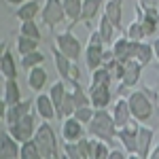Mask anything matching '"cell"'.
Listing matches in <instances>:
<instances>
[{"mask_svg": "<svg viewBox=\"0 0 159 159\" xmlns=\"http://www.w3.org/2000/svg\"><path fill=\"white\" fill-rule=\"evenodd\" d=\"M140 74H142V64L138 60H127L123 64V74H121V81H119V87H117V91L123 93L127 87H134L138 81H140Z\"/></svg>", "mask_w": 159, "mask_h": 159, "instance_id": "ba28073f", "label": "cell"}, {"mask_svg": "<svg viewBox=\"0 0 159 159\" xmlns=\"http://www.w3.org/2000/svg\"><path fill=\"white\" fill-rule=\"evenodd\" d=\"M110 117H112V121H115L117 127H123V125H127V123H129L132 112H129V106H127V98H119L117 102H115Z\"/></svg>", "mask_w": 159, "mask_h": 159, "instance_id": "2e32d148", "label": "cell"}, {"mask_svg": "<svg viewBox=\"0 0 159 159\" xmlns=\"http://www.w3.org/2000/svg\"><path fill=\"white\" fill-rule=\"evenodd\" d=\"M36 49H38V40L19 34V38H17V53H19V55H25V53L36 51Z\"/></svg>", "mask_w": 159, "mask_h": 159, "instance_id": "4dcf8cb0", "label": "cell"}, {"mask_svg": "<svg viewBox=\"0 0 159 159\" xmlns=\"http://www.w3.org/2000/svg\"><path fill=\"white\" fill-rule=\"evenodd\" d=\"M61 7H64V13H66V17H68V30L74 28V24L81 19V9H83V0H61Z\"/></svg>", "mask_w": 159, "mask_h": 159, "instance_id": "44dd1931", "label": "cell"}, {"mask_svg": "<svg viewBox=\"0 0 159 159\" xmlns=\"http://www.w3.org/2000/svg\"><path fill=\"white\" fill-rule=\"evenodd\" d=\"M38 13H40V7H38L36 0H25L19 4V9L15 11V17L19 21H25V19H34Z\"/></svg>", "mask_w": 159, "mask_h": 159, "instance_id": "cb8c5ba5", "label": "cell"}, {"mask_svg": "<svg viewBox=\"0 0 159 159\" xmlns=\"http://www.w3.org/2000/svg\"><path fill=\"white\" fill-rule=\"evenodd\" d=\"M87 96H89V104H91L93 108H106V106L110 104V98H112V93H110V85H106V83L89 85Z\"/></svg>", "mask_w": 159, "mask_h": 159, "instance_id": "30bf717a", "label": "cell"}, {"mask_svg": "<svg viewBox=\"0 0 159 159\" xmlns=\"http://www.w3.org/2000/svg\"><path fill=\"white\" fill-rule=\"evenodd\" d=\"M36 115L40 119H45V121H53L57 115H55V106H53V102H51L49 93H40L36 96Z\"/></svg>", "mask_w": 159, "mask_h": 159, "instance_id": "ac0fdd59", "label": "cell"}, {"mask_svg": "<svg viewBox=\"0 0 159 159\" xmlns=\"http://www.w3.org/2000/svg\"><path fill=\"white\" fill-rule=\"evenodd\" d=\"M7 2H9V4H15V7H17V4H21V2H25V0H7Z\"/></svg>", "mask_w": 159, "mask_h": 159, "instance_id": "7dc6e473", "label": "cell"}, {"mask_svg": "<svg viewBox=\"0 0 159 159\" xmlns=\"http://www.w3.org/2000/svg\"><path fill=\"white\" fill-rule=\"evenodd\" d=\"M0 157H2V153H0Z\"/></svg>", "mask_w": 159, "mask_h": 159, "instance_id": "f907efd6", "label": "cell"}, {"mask_svg": "<svg viewBox=\"0 0 159 159\" xmlns=\"http://www.w3.org/2000/svg\"><path fill=\"white\" fill-rule=\"evenodd\" d=\"M40 17L45 25H57L66 19V13H64V7H61V0H45L43 9H40Z\"/></svg>", "mask_w": 159, "mask_h": 159, "instance_id": "9c48e42d", "label": "cell"}, {"mask_svg": "<svg viewBox=\"0 0 159 159\" xmlns=\"http://www.w3.org/2000/svg\"><path fill=\"white\" fill-rule=\"evenodd\" d=\"M64 153H66V157H70V159H79V153H76V142H66Z\"/></svg>", "mask_w": 159, "mask_h": 159, "instance_id": "ab89813d", "label": "cell"}, {"mask_svg": "<svg viewBox=\"0 0 159 159\" xmlns=\"http://www.w3.org/2000/svg\"><path fill=\"white\" fill-rule=\"evenodd\" d=\"M64 93H66V83H64V81H57V83L51 85L49 98H51V102H53V106H55V115H57V108H60V104H61Z\"/></svg>", "mask_w": 159, "mask_h": 159, "instance_id": "f546056e", "label": "cell"}, {"mask_svg": "<svg viewBox=\"0 0 159 159\" xmlns=\"http://www.w3.org/2000/svg\"><path fill=\"white\" fill-rule=\"evenodd\" d=\"M34 142L38 147V153H40V159H51L57 157V138H55V132L51 129V123L45 121L40 125H36V132H34Z\"/></svg>", "mask_w": 159, "mask_h": 159, "instance_id": "7a4b0ae2", "label": "cell"}, {"mask_svg": "<svg viewBox=\"0 0 159 159\" xmlns=\"http://www.w3.org/2000/svg\"><path fill=\"white\" fill-rule=\"evenodd\" d=\"M110 81H112V76H110L106 66H98L96 70H91V85H98V83L110 85Z\"/></svg>", "mask_w": 159, "mask_h": 159, "instance_id": "e575fe53", "label": "cell"}, {"mask_svg": "<svg viewBox=\"0 0 159 159\" xmlns=\"http://www.w3.org/2000/svg\"><path fill=\"white\" fill-rule=\"evenodd\" d=\"M34 132H36V119H34V115L32 112H28L24 115L19 121H15L9 125V134L21 144L25 140H30V138H34Z\"/></svg>", "mask_w": 159, "mask_h": 159, "instance_id": "5b68a950", "label": "cell"}, {"mask_svg": "<svg viewBox=\"0 0 159 159\" xmlns=\"http://www.w3.org/2000/svg\"><path fill=\"white\" fill-rule=\"evenodd\" d=\"M87 129L93 138H98L102 142H106L108 147H115V136H117V125L112 121L110 112L106 108H96L91 121L87 123Z\"/></svg>", "mask_w": 159, "mask_h": 159, "instance_id": "6da1fadb", "label": "cell"}, {"mask_svg": "<svg viewBox=\"0 0 159 159\" xmlns=\"http://www.w3.org/2000/svg\"><path fill=\"white\" fill-rule=\"evenodd\" d=\"M0 153H2V157H7V159L19 157V147H17V140H15L9 132H0Z\"/></svg>", "mask_w": 159, "mask_h": 159, "instance_id": "ffe728a7", "label": "cell"}, {"mask_svg": "<svg viewBox=\"0 0 159 159\" xmlns=\"http://www.w3.org/2000/svg\"><path fill=\"white\" fill-rule=\"evenodd\" d=\"M108 151H110V147L106 144V142L96 140L93 147H91V159H106L108 157Z\"/></svg>", "mask_w": 159, "mask_h": 159, "instance_id": "f35d334b", "label": "cell"}, {"mask_svg": "<svg viewBox=\"0 0 159 159\" xmlns=\"http://www.w3.org/2000/svg\"><path fill=\"white\" fill-rule=\"evenodd\" d=\"M91 147H93V142L87 140L85 136H81V138L76 140V153H79V159H91Z\"/></svg>", "mask_w": 159, "mask_h": 159, "instance_id": "8d00e7d4", "label": "cell"}, {"mask_svg": "<svg viewBox=\"0 0 159 159\" xmlns=\"http://www.w3.org/2000/svg\"><path fill=\"white\" fill-rule=\"evenodd\" d=\"M19 157L21 159H40V153H38V147H36V142H34V138L21 142V147H19Z\"/></svg>", "mask_w": 159, "mask_h": 159, "instance_id": "f1b7e54d", "label": "cell"}, {"mask_svg": "<svg viewBox=\"0 0 159 159\" xmlns=\"http://www.w3.org/2000/svg\"><path fill=\"white\" fill-rule=\"evenodd\" d=\"M138 21L142 25V32H144V38L153 36L159 30V13L157 11H142L138 13Z\"/></svg>", "mask_w": 159, "mask_h": 159, "instance_id": "5bb4252c", "label": "cell"}, {"mask_svg": "<svg viewBox=\"0 0 159 159\" xmlns=\"http://www.w3.org/2000/svg\"><path fill=\"white\" fill-rule=\"evenodd\" d=\"M157 104H159V96H157Z\"/></svg>", "mask_w": 159, "mask_h": 159, "instance_id": "681fc988", "label": "cell"}, {"mask_svg": "<svg viewBox=\"0 0 159 159\" xmlns=\"http://www.w3.org/2000/svg\"><path fill=\"white\" fill-rule=\"evenodd\" d=\"M104 0H83V9H81V19L91 21L96 15H98L100 7H102Z\"/></svg>", "mask_w": 159, "mask_h": 159, "instance_id": "83f0119b", "label": "cell"}, {"mask_svg": "<svg viewBox=\"0 0 159 159\" xmlns=\"http://www.w3.org/2000/svg\"><path fill=\"white\" fill-rule=\"evenodd\" d=\"M2 98L7 102V106L21 100V89L17 85V79H7V83H4V96Z\"/></svg>", "mask_w": 159, "mask_h": 159, "instance_id": "484cf974", "label": "cell"}, {"mask_svg": "<svg viewBox=\"0 0 159 159\" xmlns=\"http://www.w3.org/2000/svg\"><path fill=\"white\" fill-rule=\"evenodd\" d=\"M125 36L129 38V40H144V32H142V25L138 19H134L132 24L125 28Z\"/></svg>", "mask_w": 159, "mask_h": 159, "instance_id": "74e56055", "label": "cell"}, {"mask_svg": "<svg viewBox=\"0 0 159 159\" xmlns=\"http://www.w3.org/2000/svg\"><path fill=\"white\" fill-rule=\"evenodd\" d=\"M104 15L108 17L110 24L115 25V30H119L121 28V21H123V0H106Z\"/></svg>", "mask_w": 159, "mask_h": 159, "instance_id": "e0dca14e", "label": "cell"}, {"mask_svg": "<svg viewBox=\"0 0 159 159\" xmlns=\"http://www.w3.org/2000/svg\"><path fill=\"white\" fill-rule=\"evenodd\" d=\"M153 148V129L147 125H138V136H136V157L147 159Z\"/></svg>", "mask_w": 159, "mask_h": 159, "instance_id": "8fae6325", "label": "cell"}, {"mask_svg": "<svg viewBox=\"0 0 159 159\" xmlns=\"http://www.w3.org/2000/svg\"><path fill=\"white\" fill-rule=\"evenodd\" d=\"M148 157L159 159V144H157V147H153V148H151V155H148Z\"/></svg>", "mask_w": 159, "mask_h": 159, "instance_id": "f6af8a7d", "label": "cell"}, {"mask_svg": "<svg viewBox=\"0 0 159 159\" xmlns=\"http://www.w3.org/2000/svg\"><path fill=\"white\" fill-rule=\"evenodd\" d=\"M0 72L4 74V79H17V61L9 49H4L0 57Z\"/></svg>", "mask_w": 159, "mask_h": 159, "instance_id": "7402d4cb", "label": "cell"}, {"mask_svg": "<svg viewBox=\"0 0 159 159\" xmlns=\"http://www.w3.org/2000/svg\"><path fill=\"white\" fill-rule=\"evenodd\" d=\"M4 112H7V102H4V98H0V121L4 119Z\"/></svg>", "mask_w": 159, "mask_h": 159, "instance_id": "7bdbcfd3", "label": "cell"}, {"mask_svg": "<svg viewBox=\"0 0 159 159\" xmlns=\"http://www.w3.org/2000/svg\"><path fill=\"white\" fill-rule=\"evenodd\" d=\"M45 85H47V70L40 64L38 66H32L30 72H28V87L32 91H40Z\"/></svg>", "mask_w": 159, "mask_h": 159, "instance_id": "d6986e66", "label": "cell"}, {"mask_svg": "<svg viewBox=\"0 0 159 159\" xmlns=\"http://www.w3.org/2000/svg\"><path fill=\"white\" fill-rule=\"evenodd\" d=\"M155 11L159 13V0H157V2H155Z\"/></svg>", "mask_w": 159, "mask_h": 159, "instance_id": "c3c4849f", "label": "cell"}, {"mask_svg": "<svg viewBox=\"0 0 159 159\" xmlns=\"http://www.w3.org/2000/svg\"><path fill=\"white\" fill-rule=\"evenodd\" d=\"M104 43H102V36L98 34V30H93L89 34V43L85 47V64L89 70H96L98 66H102V53H104Z\"/></svg>", "mask_w": 159, "mask_h": 159, "instance_id": "8992f818", "label": "cell"}, {"mask_svg": "<svg viewBox=\"0 0 159 159\" xmlns=\"http://www.w3.org/2000/svg\"><path fill=\"white\" fill-rule=\"evenodd\" d=\"M30 106H32V100H19V102H15V104H9L7 106V112H4V121L9 123H15L19 121L24 115L30 112Z\"/></svg>", "mask_w": 159, "mask_h": 159, "instance_id": "9a60e30c", "label": "cell"}, {"mask_svg": "<svg viewBox=\"0 0 159 159\" xmlns=\"http://www.w3.org/2000/svg\"><path fill=\"white\" fill-rule=\"evenodd\" d=\"M127 106H129V112H132V117L136 121H140V123L151 121V117H153V102L148 98L147 89L132 91L127 96Z\"/></svg>", "mask_w": 159, "mask_h": 159, "instance_id": "3957f363", "label": "cell"}, {"mask_svg": "<svg viewBox=\"0 0 159 159\" xmlns=\"http://www.w3.org/2000/svg\"><path fill=\"white\" fill-rule=\"evenodd\" d=\"M155 2L157 0H138V7L142 11H155Z\"/></svg>", "mask_w": 159, "mask_h": 159, "instance_id": "b9f144b4", "label": "cell"}, {"mask_svg": "<svg viewBox=\"0 0 159 159\" xmlns=\"http://www.w3.org/2000/svg\"><path fill=\"white\" fill-rule=\"evenodd\" d=\"M74 108H76V106H74L72 93H70V91H66V93H64V98H61L60 108H57V117H61V119H64V117H70V115L74 112Z\"/></svg>", "mask_w": 159, "mask_h": 159, "instance_id": "1f68e13d", "label": "cell"}, {"mask_svg": "<svg viewBox=\"0 0 159 159\" xmlns=\"http://www.w3.org/2000/svg\"><path fill=\"white\" fill-rule=\"evenodd\" d=\"M125 157H127L125 148H110V151H108V157H106V159H125Z\"/></svg>", "mask_w": 159, "mask_h": 159, "instance_id": "60d3db41", "label": "cell"}, {"mask_svg": "<svg viewBox=\"0 0 159 159\" xmlns=\"http://www.w3.org/2000/svg\"><path fill=\"white\" fill-rule=\"evenodd\" d=\"M53 60H55V68H57V72H60L61 81L66 83V81H70V72H72V61L68 60L64 53H60L57 49H53Z\"/></svg>", "mask_w": 159, "mask_h": 159, "instance_id": "603a6c76", "label": "cell"}, {"mask_svg": "<svg viewBox=\"0 0 159 159\" xmlns=\"http://www.w3.org/2000/svg\"><path fill=\"white\" fill-rule=\"evenodd\" d=\"M98 34L102 36V43H104V45H110V43H112V36H115V25L108 21V17H106L104 13H102V17H100Z\"/></svg>", "mask_w": 159, "mask_h": 159, "instance_id": "4316f807", "label": "cell"}, {"mask_svg": "<svg viewBox=\"0 0 159 159\" xmlns=\"http://www.w3.org/2000/svg\"><path fill=\"white\" fill-rule=\"evenodd\" d=\"M151 45H153V53H155V57H157V61H159V38H155Z\"/></svg>", "mask_w": 159, "mask_h": 159, "instance_id": "ee69618b", "label": "cell"}, {"mask_svg": "<svg viewBox=\"0 0 159 159\" xmlns=\"http://www.w3.org/2000/svg\"><path fill=\"white\" fill-rule=\"evenodd\" d=\"M55 49L60 51V53H64L70 61H76L79 57H81V53H83L81 40L74 36L70 30H68V32H61V34L55 36Z\"/></svg>", "mask_w": 159, "mask_h": 159, "instance_id": "277c9868", "label": "cell"}, {"mask_svg": "<svg viewBox=\"0 0 159 159\" xmlns=\"http://www.w3.org/2000/svg\"><path fill=\"white\" fill-rule=\"evenodd\" d=\"M19 34L30 36V38H34V40H40V30H38V25H36V21H34V19H25V21H21Z\"/></svg>", "mask_w": 159, "mask_h": 159, "instance_id": "836d02e7", "label": "cell"}, {"mask_svg": "<svg viewBox=\"0 0 159 159\" xmlns=\"http://www.w3.org/2000/svg\"><path fill=\"white\" fill-rule=\"evenodd\" d=\"M112 45V57L117 61H121L125 64L127 60H132L134 57V40H129L127 36H121L119 40H115V43H110Z\"/></svg>", "mask_w": 159, "mask_h": 159, "instance_id": "4fadbf2b", "label": "cell"}, {"mask_svg": "<svg viewBox=\"0 0 159 159\" xmlns=\"http://www.w3.org/2000/svg\"><path fill=\"white\" fill-rule=\"evenodd\" d=\"M7 49V40H0V57H2V53Z\"/></svg>", "mask_w": 159, "mask_h": 159, "instance_id": "bcb514c9", "label": "cell"}, {"mask_svg": "<svg viewBox=\"0 0 159 159\" xmlns=\"http://www.w3.org/2000/svg\"><path fill=\"white\" fill-rule=\"evenodd\" d=\"M45 61V55L40 53V51H30V53H25V55H21V66L24 68H32V66H38V64H43Z\"/></svg>", "mask_w": 159, "mask_h": 159, "instance_id": "d590c367", "label": "cell"}, {"mask_svg": "<svg viewBox=\"0 0 159 159\" xmlns=\"http://www.w3.org/2000/svg\"><path fill=\"white\" fill-rule=\"evenodd\" d=\"M138 125H140V121H136L134 117H132L127 125L117 127L119 142H121V147L125 148V153H127L129 157H136V136H138Z\"/></svg>", "mask_w": 159, "mask_h": 159, "instance_id": "52a82bcc", "label": "cell"}, {"mask_svg": "<svg viewBox=\"0 0 159 159\" xmlns=\"http://www.w3.org/2000/svg\"><path fill=\"white\" fill-rule=\"evenodd\" d=\"M81 136H85L83 123L76 121L72 115H70V117H64V121H61V138H64L66 142H76Z\"/></svg>", "mask_w": 159, "mask_h": 159, "instance_id": "7c38bea8", "label": "cell"}, {"mask_svg": "<svg viewBox=\"0 0 159 159\" xmlns=\"http://www.w3.org/2000/svg\"><path fill=\"white\" fill-rule=\"evenodd\" d=\"M93 112H96V108H93L91 104H85V106H76V108H74V112H72V117L76 119V121H81L83 125H87V123L91 121Z\"/></svg>", "mask_w": 159, "mask_h": 159, "instance_id": "d6a6232c", "label": "cell"}, {"mask_svg": "<svg viewBox=\"0 0 159 159\" xmlns=\"http://www.w3.org/2000/svg\"><path fill=\"white\" fill-rule=\"evenodd\" d=\"M134 60H138L142 66H147L153 60V45L142 43V40H134Z\"/></svg>", "mask_w": 159, "mask_h": 159, "instance_id": "d4e9b609", "label": "cell"}]
</instances>
